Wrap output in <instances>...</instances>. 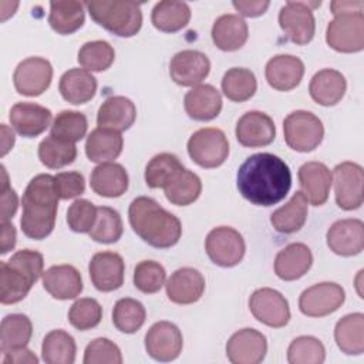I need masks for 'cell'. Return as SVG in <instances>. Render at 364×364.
<instances>
[{"label": "cell", "instance_id": "cell-46", "mask_svg": "<svg viewBox=\"0 0 364 364\" xmlns=\"http://www.w3.org/2000/svg\"><path fill=\"white\" fill-rule=\"evenodd\" d=\"M124 225L119 213L109 206H100L90 237L98 243H115L121 239Z\"/></svg>", "mask_w": 364, "mask_h": 364}, {"label": "cell", "instance_id": "cell-12", "mask_svg": "<svg viewBox=\"0 0 364 364\" xmlns=\"http://www.w3.org/2000/svg\"><path fill=\"white\" fill-rule=\"evenodd\" d=\"M344 289L334 282H323L306 289L299 297V309L309 317H324L341 307Z\"/></svg>", "mask_w": 364, "mask_h": 364}, {"label": "cell", "instance_id": "cell-25", "mask_svg": "<svg viewBox=\"0 0 364 364\" xmlns=\"http://www.w3.org/2000/svg\"><path fill=\"white\" fill-rule=\"evenodd\" d=\"M313 263V255L307 245L294 242L283 247L274 259V273L284 282L303 277Z\"/></svg>", "mask_w": 364, "mask_h": 364}, {"label": "cell", "instance_id": "cell-45", "mask_svg": "<svg viewBox=\"0 0 364 364\" xmlns=\"http://www.w3.org/2000/svg\"><path fill=\"white\" fill-rule=\"evenodd\" d=\"M80 65L87 71H105L115 60V51L108 41L94 40L81 46L77 57Z\"/></svg>", "mask_w": 364, "mask_h": 364}, {"label": "cell", "instance_id": "cell-44", "mask_svg": "<svg viewBox=\"0 0 364 364\" xmlns=\"http://www.w3.org/2000/svg\"><path fill=\"white\" fill-rule=\"evenodd\" d=\"M145 318H146V311L144 304L131 297L119 299L112 309L114 326L119 331L127 334H132L138 331L145 323Z\"/></svg>", "mask_w": 364, "mask_h": 364}, {"label": "cell", "instance_id": "cell-42", "mask_svg": "<svg viewBox=\"0 0 364 364\" xmlns=\"http://www.w3.org/2000/svg\"><path fill=\"white\" fill-rule=\"evenodd\" d=\"M38 158L47 168L60 169L74 162L77 158V146L73 142L50 135L40 142Z\"/></svg>", "mask_w": 364, "mask_h": 364}, {"label": "cell", "instance_id": "cell-30", "mask_svg": "<svg viewBox=\"0 0 364 364\" xmlns=\"http://www.w3.org/2000/svg\"><path fill=\"white\" fill-rule=\"evenodd\" d=\"M136 118V108L134 102L122 95L108 97L100 107L97 114V124L100 128L114 131H125L131 128Z\"/></svg>", "mask_w": 364, "mask_h": 364}, {"label": "cell", "instance_id": "cell-51", "mask_svg": "<svg viewBox=\"0 0 364 364\" xmlns=\"http://www.w3.org/2000/svg\"><path fill=\"white\" fill-rule=\"evenodd\" d=\"M82 361L84 364H121L122 354L114 341L98 337L85 347Z\"/></svg>", "mask_w": 364, "mask_h": 364}, {"label": "cell", "instance_id": "cell-31", "mask_svg": "<svg viewBox=\"0 0 364 364\" xmlns=\"http://www.w3.org/2000/svg\"><path fill=\"white\" fill-rule=\"evenodd\" d=\"M90 185L100 196L118 198L128 189V173L121 164L104 162L92 169Z\"/></svg>", "mask_w": 364, "mask_h": 364}, {"label": "cell", "instance_id": "cell-20", "mask_svg": "<svg viewBox=\"0 0 364 364\" xmlns=\"http://www.w3.org/2000/svg\"><path fill=\"white\" fill-rule=\"evenodd\" d=\"M235 134L240 145L259 148L274 141L276 127L267 114L262 111H249L239 118Z\"/></svg>", "mask_w": 364, "mask_h": 364}, {"label": "cell", "instance_id": "cell-36", "mask_svg": "<svg viewBox=\"0 0 364 364\" xmlns=\"http://www.w3.org/2000/svg\"><path fill=\"white\" fill-rule=\"evenodd\" d=\"M334 338L338 348L348 355L364 353V314L351 313L341 317L334 328Z\"/></svg>", "mask_w": 364, "mask_h": 364}, {"label": "cell", "instance_id": "cell-32", "mask_svg": "<svg viewBox=\"0 0 364 364\" xmlns=\"http://www.w3.org/2000/svg\"><path fill=\"white\" fill-rule=\"evenodd\" d=\"M58 90L67 102L74 105L85 104L95 95L97 80L84 68H71L61 75Z\"/></svg>", "mask_w": 364, "mask_h": 364}, {"label": "cell", "instance_id": "cell-43", "mask_svg": "<svg viewBox=\"0 0 364 364\" xmlns=\"http://www.w3.org/2000/svg\"><path fill=\"white\" fill-rule=\"evenodd\" d=\"M182 168L176 155L169 152L158 154L145 168V182L152 189L165 188Z\"/></svg>", "mask_w": 364, "mask_h": 364}, {"label": "cell", "instance_id": "cell-24", "mask_svg": "<svg viewBox=\"0 0 364 364\" xmlns=\"http://www.w3.org/2000/svg\"><path fill=\"white\" fill-rule=\"evenodd\" d=\"M264 75L272 88L277 91H290L300 84L304 75V64L299 57L279 54L267 61Z\"/></svg>", "mask_w": 364, "mask_h": 364}, {"label": "cell", "instance_id": "cell-4", "mask_svg": "<svg viewBox=\"0 0 364 364\" xmlns=\"http://www.w3.org/2000/svg\"><path fill=\"white\" fill-rule=\"evenodd\" d=\"M44 257L31 249L17 250L7 262L0 263V301L14 304L21 301L33 284L43 276Z\"/></svg>", "mask_w": 364, "mask_h": 364}, {"label": "cell", "instance_id": "cell-48", "mask_svg": "<svg viewBox=\"0 0 364 364\" xmlns=\"http://www.w3.org/2000/svg\"><path fill=\"white\" fill-rule=\"evenodd\" d=\"M324 360L326 348L313 336L296 337L287 348V361L290 364H321Z\"/></svg>", "mask_w": 364, "mask_h": 364}, {"label": "cell", "instance_id": "cell-59", "mask_svg": "<svg viewBox=\"0 0 364 364\" xmlns=\"http://www.w3.org/2000/svg\"><path fill=\"white\" fill-rule=\"evenodd\" d=\"M1 135H3V139H1V156H4L14 145V134L11 129L7 128L6 124H1Z\"/></svg>", "mask_w": 364, "mask_h": 364}, {"label": "cell", "instance_id": "cell-16", "mask_svg": "<svg viewBox=\"0 0 364 364\" xmlns=\"http://www.w3.org/2000/svg\"><path fill=\"white\" fill-rule=\"evenodd\" d=\"M267 353L264 334L255 328H242L226 343L228 360L233 364H259Z\"/></svg>", "mask_w": 364, "mask_h": 364}, {"label": "cell", "instance_id": "cell-50", "mask_svg": "<svg viewBox=\"0 0 364 364\" xmlns=\"http://www.w3.org/2000/svg\"><path fill=\"white\" fill-rule=\"evenodd\" d=\"M166 279V272L162 264L154 260H142L134 269V286L146 294L161 290Z\"/></svg>", "mask_w": 364, "mask_h": 364}, {"label": "cell", "instance_id": "cell-7", "mask_svg": "<svg viewBox=\"0 0 364 364\" xmlns=\"http://www.w3.org/2000/svg\"><path fill=\"white\" fill-rule=\"evenodd\" d=\"M188 154L202 168H218L229 155V142L219 128H200L188 141Z\"/></svg>", "mask_w": 364, "mask_h": 364}, {"label": "cell", "instance_id": "cell-41", "mask_svg": "<svg viewBox=\"0 0 364 364\" xmlns=\"http://www.w3.org/2000/svg\"><path fill=\"white\" fill-rule=\"evenodd\" d=\"M257 88V81L249 68L233 67L228 70L222 78V91L226 98L235 102L250 100Z\"/></svg>", "mask_w": 364, "mask_h": 364}, {"label": "cell", "instance_id": "cell-47", "mask_svg": "<svg viewBox=\"0 0 364 364\" xmlns=\"http://www.w3.org/2000/svg\"><path fill=\"white\" fill-rule=\"evenodd\" d=\"M87 128L88 121L82 112L64 109L54 118L50 135L75 144L85 136Z\"/></svg>", "mask_w": 364, "mask_h": 364}, {"label": "cell", "instance_id": "cell-8", "mask_svg": "<svg viewBox=\"0 0 364 364\" xmlns=\"http://www.w3.org/2000/svg\"><path fill=\"white\" fill-rule=\"evenodd\" d=\"M327 44L338 53H358L364 48V13L334 16L326 30Z\"/></svg>", "mask_w": 364, "mask_h": 364}, {"label": "cell", "instance_id": "cell-33", "mask_svg": "<svg viewBox=\"0 0 364 364\" xmlns=\"http://www.w3.org/2000/svg\"><path fill=\"white\" fill-rule=\"evenodd\" d=\"M124 139L118 131L108 128H95L87 136L85 154L91 162H111L122 152Z\"/></svg>", "mask_w": 364, "mask_h": 364}, {"label": "cell", "instance_id": "cell-6", "mask_svg": "<svg viewBox=\"0 0 364 364\" xmlns=\"http://www.w3.org/2000/svg\"><path fill=\"white\" fill-rule=\"evenodd\" d=\"M283 132L289 148L297 152H311L321 144L324 127L313 112L297 109L284 118Z\"/></svg>", "mask_w": 364, "mask_h": 364}, {"label": "cell", "instance_id": "cell-14", "mask_svg": "<svg viewBox=\"0 0 364 364\" xmlns=\"http://www.w3.org/2000/svg\"><path fill=\"white\" fill-rule=\"evenodd\" d=\"M53 67L43 57H28L20 61L13 74L14 88L27 97L41 95L51 84Z\"/></svg>", "mask_w": 364, "mask_h": 364}, {"label": "cell", "instance_id": "cell-26", "mask_svg": "<svg viewBox=\"0 0 364 364\" xmlns=\"http://www.w3.org/2000/svg\"><path fill=\"white\" fill-rule=\"evenodd\" d=\"M43 287L54 299H75L82 291L81 273L71 264L51 266L43 273Z\"/></svg>", "mask_w": 364, "mask_h": 364}, {"label": "cell", "instance_id": "cell-35", "mask_svg": "<svg viewBox=\"0 0 364 364\" xmlns=\"http://www.w3.org/2000/svg\"><path fill=\"white\" fill-rule=\"evenodd\" d=\"M84 20V3L75 0L50 1L48 23L55 33L63 36L73 34L82 27Z\"/></svg>", "mask_w": 364, "mask_h": 364}, {"label": "cell", "instance_id": "cell-23", "mask_svg": "<svg viewBox=\"0 0 364 364\" xmlns=\"http://www.w3.org/2000/svg\"><path fill=\"white\" fill-rule=\"evenodd\" d=\"M51 111L34 102H17L11 107L9 119L11 127L24 138L43 134L51 122Z\"/></svg>", "mask_w": 364, "mask_h": 364}, {"label": "cell", "instance_id": "cell-54", "mask_svg": "<svg viewBox=\"0 0 364 364\" xmlns=\"http://www.w3.org/2000/svg\"><path fill=\"white\" fill-rule=\"evenodd\" d=\"M1 222H9L17 210L18 198L16 191L9 183V176L4 166H1Z\"/></svg>", "mask_w": 364, "mask_h": 364}, {"label": "cell", "instance_id": "cell-58", "mask_svg": "<svg viewBox=\"0 0 364 364\" xmlns=\"http://www.w3.org/2000/svg\"><path fill=\"white\" fill-rule=\"evenodd\" d=\"M330 10L333 16L341 14V13H351V11H363L364 10V3L361 0H354V1H331L330 3Z\"/></svg>", "mask_w": 364, "mask_h": 364}, {"label": "cell", "instance_id": "cell-9", "mask_svg": "<svg viewBox=\"0 0 364 364\" xmlns=\"http://www.w3.org/2000/svg\"><path fill=\"white\" fill-rule=\"evenodd\" d=\"M205 250L209 259L222 267L239 264L245 256L246 245L243 236L230 226L212 229L205 239Z\"/></svg>", "mask_w": 364, "mask_h": 364}, {"label": "cell", "instance_id": "cell-19", "mask_svg": "<svg viewBox=\"0 0 364 364\" xmlns=\"http://www.w3.org/2000/svg\"><path fill=\"white\" fill-rule=\"evenodd\" d=\"M327 246L338 256H355L364 249V223L360 219H340L326 235Z\"/></svg>", "mask_w": 364, "mask_h": 364}, {"label": "cell", "instance_id": "cell-29", "mask_svg": "<svg viewBox=\"0 0 364 364\" xmlns=\"http://www.w3.org/2000/svg\"><path fill=\"white\" fill-rule=\"evenodd\" d=\"M212 41L222 51H236L245 46L249 37L246 21L236 14H222L212 26Z\"/></svg>", "mask_w": 364, "mask_h": 364}, {"label": "cell", "instance_id": "cell-13", "mask_svg": "<svg viewBox=\"0 0 364 364\" xmlns=\"http://www.w3.org/2000/svg\"><path fill=\"white\" fill-rule=\"evenodd\" d=\"M249 309L257 321L273 328L284 327L290 320L286 297L270 287L255 290L249 299Z\"/></svg>", "mask_w": 364, "mask_h": 364}, {"label": "cell", "instance_id": "cell-49", "mask_svg": "<svg viewBox=\"0 0 364 364\" xmlns=\"http://www.w3.org/2000/svg\"><path fill=\"white\" fill-rule=\"evenodd\" d=\"M102 318L101 304L91 297H82L74 301L68 311V321L80 331H87L100 324Z\"/></svg>", "mask_w": 364, "mask_h": 364}, {"label": "cell", "instance_id": "cell-40", "mask_svg": "<svg viewBox=\"0 0 364 364\" xmlns=\"http://www.w3.org/2000/svg\"><path fill=\"white\" fill-rule=\"evenodd\" d=\"M164 191L166 199L172 205L188 206L199 198L202 192V182L196 173L186 168H182L164 188Z\"/></svg>", "mask_w": 364, "mask_h": 364}, {"label": "cell", "instance_id": "cell-27", "mask_svg": "<svg viewBox=\"0 0 364 364\" xmlns=\"http://www.w3.org/2000/svg\"><path fill=\"white\" fill-rule=\"evenodd\" d=\"M183 107L192 119L210 121L222 109V97L213 85L199 84L185 94Z\"/></svg>", "mask_w": 364, "mask_h": 364}, {"label": "cell", "instance_id": "cell-53", "mask_svg": "<svg viewBox=\"0 0 364 364\" xmlns=\"http://www.w3.org/2000/svg\"><path fill=\"white\" fill-rule=\"evenodd\" d=\"M54 185L60 199H73L82 195L85 191L84 175L77 171L57 173L54 176Z\"/></svg>", "mask_w": 364, "mask_h": 364}, {"label": "cell", "instance_id": "cell-28", "mask_svg": "<svg viewBox=\"0 0 364 364\" xmlns=\"http://www.w3.org/2000/svg\"><path fill=\"white\" fill-rule=\"evenodd\" d=\"M347 90L344 75L333 68L317 71L309 84V92L314 102L323 107H333L341 101Z\"/></svg>", "mask_w": 364, "mask_h": 364}, {"label": "cell", "instance_id": "cell-37", "mask_svg": "<svg viewBox=\"0 0 364 364\" xmlns=\"http://www.w3.org/2000/svg\"><path fill=\"white\" fill-rule=\"evenodd\" d=\"M151 20L159 31L175 33L186 27L189 23L191 9L183 1L162 0L154 6Z\"/></svg>", "mask_w": 364, "mask_h": 364}, {"label": "cell", "instance_id": "cell-21", "mask_svg": "<svg viewBox=\"0 0 364 364\" xmlns=\"http://www.w3.org/2000/svg\"><path fill=\"white\" fill-rule=\"evenodd\" d=\"M299 183L307 202L314 206H321L327 202L333 175L330 169L317 161H310L299 168Z\"/></svg>", "mask_w": 364, "mask_h": 364}, {"label": "cell", "instance_id": "cell-55", "mask_svg": "<svg viewBox=\"0 0 364 364\" xmlns=\"http://www.w3.org/2000/svg\"><path fill=\"white\" fill-rule=\"evenodd\" d=\"M233 7L239 11V14L245 17H257L262 16L267 7L270 6V1L267 0H239L232 3Z\"/></svg>", "mask_w": 364, "mask_h": 364}, {"label": "cell", "instance_id": "cell-5", "mask_svg": "<svg viewBox=\"0 0 364 364\" xmlns=\"http://www.w3.org/2000/svg\"><path fill=\"white\" fill-rule=\"evenodd\" d=\"M91 18L118 37H132L142 26L141 4L132 0H91L84 3Z\"/></svg>", "mask_w": 364, "mask_h": 364}, {"label": "cell", "instance_id": "cell-34", "mask_svg": "<svg viewBox=\"0 0 364 364\" xmlns=\"http://www.w3.org/2000/svg\"><path fill=\"white\" fill-rule=\"evenodd\" d=\"M307 203L309 202L303 192L297 191L286 205L280 206L270 215V223L280 233L290 235L299 232L304 226L307 219Z\"/></svg>", "mask_w": 364, "mask_h": 364}, {"label": "cell", "instance_id": "cell-57", "mask_svg": "<svg viewBox=\"0 0 364 364\" xmlns=\"http://www.w3.org/2000/svg\"><path fill=\"white\" fill-rule=\"evenodd\" d=\"M17 232L10 222H1V249L0 253L6 255L16 246Z\"/></svg>", "mask_w": 364, "mask_h": 364}, {"label": "cell", "instance_id": "cell-39", "mask_svg": "<svg viewBox=\"0 0 364 364\" xmlns=\"http://www.w3.org/2000/svg\"><path fill=\"white\" fill-rule=\"evenodd\" d=\"M75 353V340L64 330H51L43 338L41 358L47 364H73Z\"/></svg>", "mask_w": 364, "mask_h": 364}, {"label": "cell", "instance_id": "cell-38", "mask_svg": "<svg viewBox=\"0 0 364 364\" xmlns=\"http://www.w3.org/2000/svg\"><path fill=\"white\" fill-rule=\"evenodd\" d=\"M33 334V324L26 314L13 313L1 320L0 326V351L3 354L24 348Z\"/></svg>", "mask_w": 364, "mask_h": 364}, {"label": "cell", "instance_id": "cell-15", "mask_svg": "<svg viewBox=\"0 0 364 364\" xmlns=\"http://www.w3.org/2000/svg\"><path fill=\"white\" fill-rule=\"evenodd\" d=\"M182 346V333L171 321H158L145 334V350L156 361L166 363L178 358Z\"/></svg>", "mask_w": 364, "mask_h": 364}, {"label": "cell", "instance_id": "cell-3", "mask_svg": "<svg viewBox=\"0 0 364 364\" xmlns=\"http://www.w3.org/2000/svg\"><path fill=\"white\" fill-rule=\"evenodd\" d=\"M128 219L132 230L152 247L168 249L181 239V220L152 198H135L129 205Z\"/></svg>", "mask_w": 364, "mask_h": 364}, {"label": "cell", "instance_id": "cell-52", "mask_svg": "<svg viewBox=\"0 0 364 364\" xmlns=\"http://www.w3.org/2000/svg\"><path fill=\"white\" fill-rule=\"evenodd\" d=\"M98 208L87 199L74 200L67 210V223L73 232L90 233L97 220Z\"/></svg>", "mask_w": 364, "mask_h": 364}, {"label": "cell", "instance_id": "cell-10", "mask_svg": "<svg viewBox=\"0 0 364 364\" xmlns=\"http://www.w3.org/2000/svg\"><path fill=\"white\" fill-rule=\"evenodd\" d=\"M311 6H320L318 3L304 1H287L279 13V24L287 38L297 44L304 46L310 43L316 33V20Z\"/></svg>", "mask_w": 364, "mask_h": 364}, {"label": "cell", "instance_id": "cell-22", "mask_svg": "<svg viewBox=\"0 0 364 364\" xmlns=\"http://www.w3.org/2000/svg\"><path fill=\"white\" fill-rule=\"evenodd\" d=\"M168 299L175 304H192L198 301L205 291V279L193 267H181L175 270L165 284Z\"/></svg>", "mask_w": 364, "mask_h": 364}, {"label": "cell", "instance_id": "cell-18", "mask_svg": "<svg viewBox=\"0 0 364 364\" xmlns=\"http://www.w3.org/2000/svg\"><path fill=\"white\" fill-rule=\"evenodd\" d=\"M209 71V58L198 50H182L169 63L171 78L182 87L199 85L208 77Z\"/></svg>", "mask_w": 364, "mask_h": 364}, {"label": "cell", "instance_id": "cell-56", "mask_svg": "<svg viewBox=\"0 0 364 364\" xmlns=\"http://www.w3.org/2000/svg\"><path fill=\"white\" fill-rule=\"evenodd\" d=\"M23 363H28V364H37L38 358L36 357V354L30 350L24 348H18V350H13L4 354L3 358V364H23Z\"/></svg>", "mask_w": 364, "mask_h": 364}, {"label": "cell", "instance_id": "cell-2", "mask_svg": "<svg viewBox=\"0 0 364 364\" xmlns=\"http://www.w3.org/2000/svg\"><path fill=\"white\" fill-rule=\"evenodd\" d=\"M58 199L53 175L40 173L28 182L21 198L23 213L20 219L21 230L27 237L41 240L53 232Z\"/></svg>", "mask_w": 364, "mask_h": 364}, {"label": "cell", "instance_id": "cell-17", "mask_svg": "<svg viewBox=\"0 0 364 364\" xmlns=\"http://www.w3.org/2000/svg\"><path fill=\"white\" fill-rule=\"evenodd\" d=\"M88 272L97 290L104 293L114 291L124 283V259L117 252H98L91 257Z\"/></svg>", "mask_w": 364, "mask_h": 364}, {"label": "cell", "instance_id": "cell-11", "mask_svg": "<svg viewBox=\"0 0 364 364\" xmlns=\"http://www.w3.org/2000/svg\"><path fill=\"white\" fill-rule=\"evenodd\" d=\"M336 203L344 210H354L363 205L364 171L355 162H341L333 169Z\"/></svg>", "mask_w": 364, "mask_h": 364}, {"label": "cell", "instance_id": "cell-1", "mask_svg": "<svg viewBox=\"0 0 364 364\" xmlns=\"http://www.w3.org/2000/svg\"><path fill=\"white\" fill-rule=\"evenodd\" d=\"M236 185L240 195L253 205L272 206L286 198L291 188L289 165L279 156L255 154L239 166Z\"/></svg>", "mask_w": 364, "mask_h": 364}]
</instances>
